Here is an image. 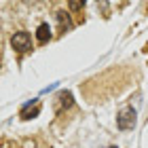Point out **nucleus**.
<instances>
[{
	"label": "nucleus",
	"mask_w": 148,
	"mask_h": 148,
	"mask_svg": "<svg viewBox=\"0 0 148 148\" xmlns=\"http://www.w3.org/2000/svg\"><path fill=\"white\" fill-rule=\"evenodd\" d=\"M55 19H57V23H59V32H70L72 30V19H70V13H66V11H57L55 13Z\"/></svg>",
	"instance_id": "4"
},
{
	"label": "nucleus",
	"mask_w": 148,
	"mask_h": 148,
	"mask_svg": "<svg viewBox=\"0 0 148 148\" xmlns=\"http://www.w3.org/2000/svg\"><path fill=\"white\" fill-rule=\"evenodd\" d=\"M110 148H116V146H110Z\"/></svg>",
	"instance_id": "8"
},
{
	"label": "nucleus",
	"mask_w": 148,
	"mask_h": 148,
	"mask_svg": "<svg viewBox=\"0 0 148 148\" xmlns=\"http://www.w3.org/2000/svg\"><path fill=\"white\" fill-rule=\"evenodd\" d=\"M38 112H40V104H36V99H32V102H28V104L21 108V119H23V121L34 119Z\"/></svg>",
	"instance_id": "5"
},
{
	"label": "nucleus",
	"mask_w": 148,
	"mask_h": 148,
	"mask_svg": "<svg viewBox=\"0 0 148 148\" xmlns=\"http://www.w3.org/2000/svg\"><path fill=\"white\" fill-rule=\"evenodd\" d=\"M138 116V112L136 108H131V106H125V108H121V112L116 114V127L121 131H129L136 127V119Z\"/></svg>",
	"instance_id": "1"
},
{
	"label": "nucleus",
	"mask_w": 148,
	"mask_h": 148,
	"mask_svg": "<svg viewBox=\"0 0 148 148\" xmlns=\"http://www.w3.org/2000/svg\"><path fill=\"white\" fill-rule=\"evenodd\" d=\"M72 104H74V99H72V93H70V91H59V93H57V104H55V110H57V112L70 108Z\"/></svg>",
	"instance_id": "3"
},
{
	"label": "nucleus",
	"mask_w": 148,
	"mask_h": 148,
	"mask_svg": "<svg viewBox=\"0 0 148 148\" xmlns=\"http://www.w3.org/2000/svg\"><path fill=\"white\" fill-rule=\"evenodd\" d=\"M11 47L17 53H28L32 49V36L25 30H19V32H15V34L11 36Z\"/></svg>",
	"instance_id": "2"
},
{
	"label": "nucleus",
	"mask_w": 148,
	"mask_h": 148,
	"mask_svg": "<svg viewBox=\"0 0 148 148\" xmlns=\"http://www.w3.org/2000/svg\"><path fill=\"white\" fill-rule=\"evenodd\" d=\"M83 6H85V2H80V0H70V2H68V9H70V11H74V13L80 11Z\"/></svg>",
	"instance_id": "7"
},
{
	"label": "nucleus",
	"mask_w": 148,
	"mask_h": 148,
	"mask_svg": "<svg viewBox=\"0 0 148 148\" xmlns=\"http://www.w3.org/2000/svg\"><path fill=\"white\" fill-rule=\"evenodd\" d=\"M36 40L40 45H45V42H49L51 40V28H49V23H40L38 25V30H36Z\"/></svg>",
	"instance_id": "6"
}]
</instances>
